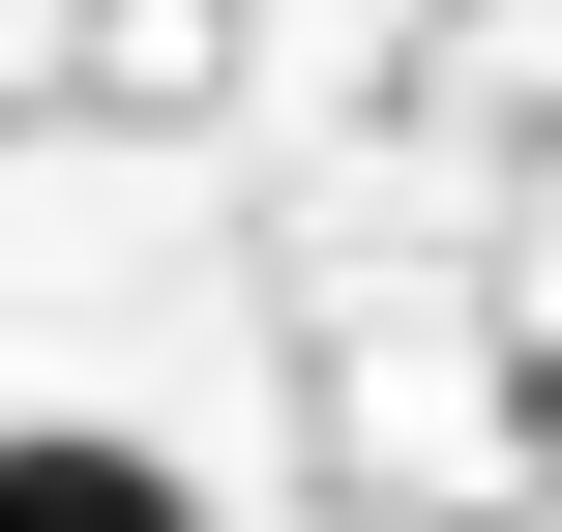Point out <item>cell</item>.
Instances as JSON below:
<instances>
[{
	"label": "cell",
	"mask_w": 562,
	"mask_h": 532,
	"mask_svg": "<svg viewBox=\"0 0 562 532\" xmlns=\"http://www.w3.org/2000/svg\"><path fill=\"white\" fill-rule=\"evenodd\" d=\"M0 532H178L148 444H0Z\"/></svg>",
	"instance_id": "1"
}]
</instances>
